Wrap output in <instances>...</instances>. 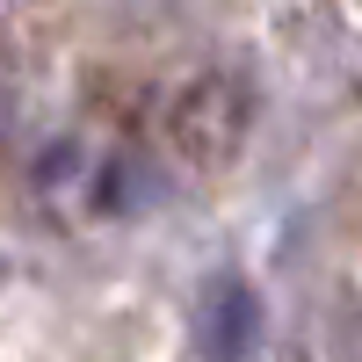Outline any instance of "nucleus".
<instances>
[{"label": "nucleus", "mask_w": 362, "mask_h": 362, "mask_svg": "<svg viewBox=\"0 0 362 362\" xmlns=\"http://www.w3.org/2000/svg\"><path fill=\"white\" fill-rule=\"evenodd\" d=\"M131 8H167V0H131Z\"/></svg>", "instance_id": "nucleus-3"}, {"label": "nucleus", "mask_w": 362, "mask_h": 362, "mask_svg": "<svg viewBox=\"0 0 362 362\" xmlns=\"http://www.w3.org/2000/svg\"><path fill=\"white\" fill-rule=\"evenodd\" d=\"M160 196V167L145 160V153H109V167H102V210H116V218H131V210H145Z\"/></svg>", "instance_id": "nucleus-2"}, {"label": "nucleus", "mask_w": 362, "mask_h": 362, "mask_svg": "<svg viewBox=\"0 0 362 362\" xmlns=\"http://www.w3.org/2000/svg\"><path fill=\"white\" fill-rule=\"evenodd\" d=\"M254 341H261L254 290L239 283V276L210 283V297H203V355L210 362H254Z\"/></svg>", "instance_id": "nucleus-1"}]
</instances>
